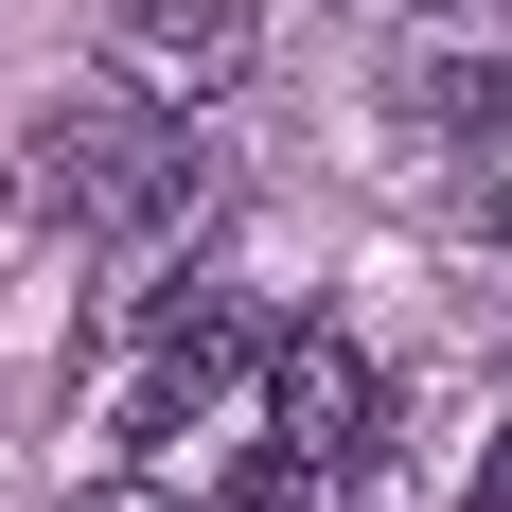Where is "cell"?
I'll use <instances>...</instances> for the list:
<instances>
[{
	"label": "cell",
	"mask_w": 512,
	"mask_h": 512,
	"mask_svg": "<svg viewBox=\"0 0 512 512\" xmlns=\"http://www.w3.org/2000/svg\"><path fill=\"white\" fill-rule=\"evenodd\" d=\"M89 18H106V53L142 89H195V106L265 71V0H89Z\"/></svg>",
	"instance_id": "277c9868"
},
{
	"label": "cell",
	"mask_w": 512,
	"mask_h": 512,
	"mask_svg": "<svg viewBox=\"0 0 512 512\" xmlns=\"http://www.w3.org/2000/svg\"><path fill=\"white\" fill-rule=\"evenodd\" d=\"M371 442H389V371H371L354 336L283 318V336H265V477H248V512H336L371 477Z\"/></svg>",
	"instance_id": "7a4b0ae2"
},
{
	"label": "cell",
	"mask_w": 512,
	"mask_h": 512,
	"mask_svg": "<svg viewBox=\"0 0 512 512\" xmlns=\"http://www.w3.org/2000/svg\"><path fill=\"white\" fill-rule=\"evenodd\" d=\"M424 18H477V0H424Z\"/></svg>",
	"instance_id": "ba28073f"
},
{
	"label": "cell",
	"mask_w": 512,
	"mask_h": 512,
	"mask_svg": "<svg viewBox=\"0 0 512 512\" xmlns=\"http://www.w3.org/2000/svg\"><path fill=\"white\" fill-rule=\"evenodd\" d=\"M477 512H512V442H495V460H477Z\"/></svg>",
	"instance_id": "52a82bcc"
},
{
	"label": "cell",
	"mask_w": 512,
	"mask_h": 512,
	"mask_svg": "<svg viewBox=\"0 0 512 512\" xmlns=\"http://www.w3.org/2000/svg\"><path fill=\"white\" fill-rule=\"evenodd\" d=\"M18 195H36V230H71V248H159V230H195L212 159H195L177 106H36Z\"/></svg>",
	"instance_id": "6da1fadb"
},
{
	"label": "cell",
	"mask_w": 512,
	"mask_h": 512,
	"mask_svg": "<svg viewBox=\"0 0 512 512\" xmlns=\"http://www.w3.org/2000/svg\"><path fill=\"white\" fill-rule=\"evenodd\" d=\"M265 336H283V318H265L248 283H159V301H142V371H124L106 424H124V442H177L230 371H265Z\"/></svg>",
	"instance_id": "3957f363"
},
{
	"label": "cell",
	"mask_w": 512,
	"mask_h": 512,
	"mask_svg": "<svg viewBox=\"0 0 512 512\" xmlns=\"http://www.w3.org/2000/svg\"><path fill=\"white\" fill-rule=\"evenodd\" d=\"M53 512H177V477H89V495H53Z\"/></svg>",
	"instance_id": "8992f818"
},
{
	"label": "cell",
	"mask_w": 512,
	"mask_h": 512,
	"mask_svg": "<svg viewBox=\"0 0 512 512\" xmlns=\"http://www.w3.org/2000/svg\"><path fill=\"white\" fill-rule=\"evenodd\" d=\"M460 195H477V230L512 248V89H477V124H460Z\"/></svg>",
	"instance_id": "5b68a950"
}]
</instances>
